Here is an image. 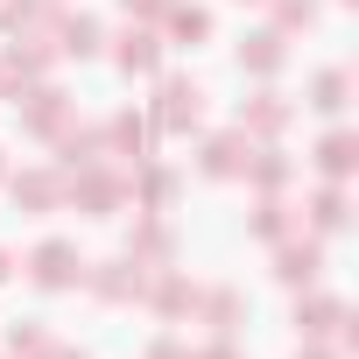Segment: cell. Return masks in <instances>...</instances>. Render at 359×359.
Returning a JSON list of instances; mask_svg holds the SVG:
<instances>
[{"mask_svg": "<svg viewBox=\"0 0 359 359\" xmlns=\"http://www.w3.org/2000/svg\"><path fill=\"white\" fill-rule=\"evenodd\" d=\"M317 169L331 176V184H345V176L359 169V141H352L345 127H338V134H324V141H317Z\"/></svg>", "mask_w": 359, "mask_h": 359, "instance_id": "13", "label": "cell"}, {"mask_svg": "<svg viewBox=\"0 0 359 359\" xmlns=\"http://www.w3.org/2000/svg\"><path fill=\"white\" fill-rule=\"evenodd\" d=\"M43 359H85V352H71V345H50V352H43Z\"/></svg>", "mask_w": 359, "mask_h": 359, "instance_id": "30", "label": "cell"}, {"mask_svg": "<svg viewBox=\"0 0 359 359\" xmlns=\"http://www.w3.org/2000/svg\"><path fill=\"white\" fill-rule=\"evenodd\" d=\"M15 205L22 212H57L64 205V169H22L15 176Z\"/></svg>", "mask_w": 359, "mask_h": 359, "instance_id": "8", "label": "cell"}, {"mask_svg": "<svg viewBox=\"0 0 359 359\" xmlns=\"http://www.w3.org/2000/svg\"><path fill=\"white\" fill-rule=\"evenodd\" d=\"M50 345H57V338H50L43 324H15V331H8V359H43Z\"/></svg>", "mask_w": 359, "mask_h": 359, "instance_id": "23", "label": "cell"}, {"mask_svg": "<svg viewBox=\"0 0 359 359\" xmlns=\"http://www.w3.org/2000/svg\"><path fill=\"white\" fill-rule=\"evenodd\" d=\"M8 268H15V261H8V247H0V282H8Z\"/></svg>", "mask_w": 359, "mask_h": 359, "instance_id": "32", "label": "cell"}, {"mask_svg": "<svg viewBox=\"0 0 359 359\" xmlns=\"http://www.w3.org/2000/svg\"><path fill=\"white\" fill-rule=\"evenodd\" d=\"M29 282H36V289H71V282H85L78 247H71V240H43V247L29 254Z\"/></svg>", "mask_w": 359, "mask_h": 359, "instance_id": "3", "label": "cell"}, {"mask_svg": "<svg viewBox=\"0 0 359 359\" xmlns=\"http://www.w3.org/2000/svg\"><path fill=\"white\" fill-rule=\"evenodd\" d=\"M148 275H155V268H141L134 254H127V261H106V268H85V282H92L106 303H127V296H141V289H148Z\"/></svg>", "mask_w": 359, "mask_h": 359, "instance_id": "5", "label": "cell"}, {"mask_svg": "<svg viewBox=\"0 0 359 359\" xmlns=\"http://www.w3.org/2000/svg\"><path fill=\"white\" fill-rule=\"evenodd\" d=\"M198 310H205V324H212L219 338H233V324H240V310H247V303H240L233 289H219V296H198Z\"/></svg>", "mask_w": 359, "mask_h": 359, "instance_id": "19", "label": "cell"}, {"mask_svg": "<svg viewBox=\"0 0 359 359\" xmlns=\"http://www.w3.org/2000/svg\"><path fill=\"white\" fill-rule=\"evenodd\" d=\"M310 226H317V233H338V226H345V191H338V184L310 198Z\"/></svg>", "mask_w": 359, "mask_h": 359, "instance_id": "22", "label": "cell"}, {"mask_svg": "<svg viewBox=\"0 0 359 359\" xmlns=\"http://www.w3.org/2000/svg\"><path fill=\"white\" fill-rule=\"evenodd\" d=\"M247 155H254V141L233 127V134H212V141H205L198 169H205V176H247Z\"/></svg>", "mask_w": 359, "mask_h": 359, "instance_id": "6", "label": "cell"}, {"mask_svg": "<svg viewBox=\"0 0 359 359\" xmlns=\"http://www.w3.org/2000/svg\"><path fill=\"white\" fill-rule=\"evenodd\" d=\"M240 64L261 71V78H275V71L289 64V36H282V29H254V36L240 43Z\"/></svg>", "mask_w": 359, "mask_h": 359, "instance_id": "10", "label": "cell"}, {"mask_svg": "<svg viewBox=\"0 0 359 359\" xmlns=\"http://www.w3.org/2000/svg\"><path fill=\"white\" fill-rule=\"evenodd\" d=\"M127 15H141V22H155V15H169V0H120Z\"/></svg>", "mask_w": 359, "mask_h": 359, "instance_id": "27", "label": "cell"}, {"mask_svg": "<svg viewBox=\"0 0 359 359\" xmlns=\"http://www.w3.org/2000/svg\"><path fill=\"white\" fill-rule=\"evenodd\" d=\"M289 113H296V106H289L282 92H254V99L240 106V134H282Z\"/></svg>", "mask_w": 359, "mask_h": 359, "instance_id": "11", "label": "cell"}, {"mask_svg": "<svg viewBox=\"0 0 359 359\" xmlns=\"http://www.w3.org/2000/svg\"><path fill=\"white\" fill-rule=\"evenodd\" d=\"M57 22V0H0V29L8 36H43Z\"/></svg>", "mask_w": 359, "mask_h": 359, "instance_id": "12", "label": "cell"}, {"mask_svg": "<svg viewBox=\"0 0 359 359\" xmlns=\"http://www.w3.org/2000/svg\"><path fill=\"white\" fill-rule=\"evenodd\" d=\"M198 120H205V85H198V78H162L155 127H162V134H198Z\"/></svg>", "mask_w": 359, "mask_h": 359, "instance_id": "2", "label": "cell"}, {"mask_svg": "<svg viewBox=\"0 0 359 359\" xmlns=\"http://www.w3.org/2000/svg\"><path fill=\"white\" fill-rule=\"evenodd\" d=\"M303 359H338V352H324V345H317V338H310V352H303Z\"/></svg>", "mask_w": 359, "mask_h": 359, "instance_id": "31", "label": "cell"}, {"mask_svg": "<svg viewBox=\"0 0 359 359\" xmlns=\"http://www.w3.org/2000/svg\"><path fill=\"white\" fill-rule=\"evenodd\" d=\"M345 92H352V85H345V71H324V78L310 85V106H317V113H338V106H345Z\"/></svg>", "mask_w": 359, "mask_h": 359, "instance_id": "25", "label": "cell"}, {"mask_svg": "<svg viewBox=\"0 0 359 359\" xmlns=\"http://www.w3.org/2000/svg\"><path fill=\"white\" fill-rule=\"evenodd\" d=\"M113 64H120L127 78H155V64H162V36H155V29H127L120 50H113Z\"/></svg>", "mask_w": 359, "mask_h": 359, "instance_id": "9", "label": "cell"}, {"mask_svg": "<svg viewBox=\"0 0 359 359\" xmlns=\"http://www.w3.org/2000/svg\"><path fill=\"white\" fill-rule=\"evenodd\" d=\"M64 198H71L78 212H92V219H113V212L127 205V176H113L106 162H92V169H71V176H64Z\"/></svg>", "mask_w": 359, "mask_h": 359, "instance_id": "1", "label": "cell"}, {"mask_svg": "<svg viewBox=\"0 0 359 359\" xmlns=\"http://www.w3.org/2000/svg\"><path fill=\"white\" fill-rule=\"evenodd\" d=\"M22 127H29V134H64V127H71V99L36 78V85L22 92Z\"/></svg>", "mask_w": 359, "mask_h": 359, "instance_id": "4", "label": "cell"}, {"mask_svg": "<svg viewBox=\"0 0 359 359\" xmlns=\"http://www.w3.org/2000/svg\"><path fill=\"white\" fill-rule=\"evenodd\" d=\"M254 233H261V240H289V205H282L275 191H261V205H254Z\"/></svg>", "mask_w": 359, "mask_h": 359, "instance_id": "20", "label": "cell"}, {"mask_svg": "<svg viewBox=\"0 0 359 359\" xmlns=\"http://www.w3.org/2000/svg\"><path fill=\"white\" fill-rule=\"evenodd\" d=\"M282 254H275V275L289 282V289H310L317 282V268H324V247L317 240H275Z\"/></svg>", "mask_w": 359, "mask_h": 359, "instance_id": "7", "label": "cell"}, {"mask_svg": "<svg viewBox=\"0 0 359 359\" xmlns=\"http://www.w3.org/2000/svg\"><path fill=\"white\" fill-rule=\"evenodd\" d=\"M345 324V303H331V296H310V303H296V331L303 338H331Z\"/></svg>", "mask_w": 359, "mask_h": 359, "instance_id": "16", "label": "cell"}, {"mask_svg": "<svg viewBox=\"0 0 359 359\" xmlns=\"http://www.w3.org/2000/svg\"><path fill=\"white\" fill-rule=\"evenodd\" d=\"M162 22H169L176 43H205V36H212V15H205V8H184V0H169V15H162Z\"/></svg>", "mask_w": 359, "mask_h": 359, "instance_id": "18", "label": "cell"}, {"mask_svg": "<svg viewBox=\"0 0 359 359\" xmlns=\"http://www.w3.org/2000/svg\"><path fill=\"white\" fill-rule=\"evenodd\" d=\"M57 141H64V176H71V169H92V162H99L106 127H71V134H57Z\"/></svg>", "mask_w": 359, "mask_h": 359, "instance_id": "17", "label": "cell"}, {"mask_svg": "<svg viewBox=\"0 0 359 359\" xmlns=\"http://www.w3.org/2000/svg\"><path fill=\"white\" fill-rule=\"evenodd\" d=\"M134 198H141V212H169V198H176V176H169V169H148Z\"/></svg>", "mask_w": 359, "mask_h": 359, "instance_id": "24", "label": "cell"}, {"mask_svg": "<svg viewBox=\"0 0 359 359\" xmlns=\"http://www.w3.org/2000/svg\"><path fill=\"white\" fill-rule=\"evenodd\" d=\"M57 57H99V22L92 15H64L57 22Z\"/></svg>", "mask_w": 359, "mask_h": 359, "instance_id": "15", "label": "cell"}, {"mask_svg": "<svg viewBox=\"0 0 359 359\" xmlns=\"http://www.w3.org/2000/svg\"><path fill=\"white\" fill-rule=\"evenodd\" d=\"M148 134H155V127H148L141 113H113V120H106V148H113V155H134V162H141V155H148Z\"/></svg>", "mask_w": 359, "mask_h": 359, "instance_id": "14", "label": "cell"}, {"mask_svg": "<svg viewBox=\"0 0 359 359\" xmlns=\"http://www.w3.org/2000/svg\"><path fill=\"white\" fill-rule=\"evenodd\" d=\"M247 176H254V191H282L289 184V162L275 148H261V155H247Z\"/></svg>", "mask_w": 359, "mask_h": 359, "instance_id": "21", "label": "cell"}, {"mask_svg": "<svg viewBox=\"0 0 359 359\" xmlns=\"http://www.w3.org/2000/svg\"><path fill=\"white\" fill-rule=\"evenodd\" d=\"M0 176H8V162H0Z\"/></svg>", "mask_w": 359, "mask_h": 359, "instance_id": "33", "label": "cell"}, {"mask_svg": "<svg viewBox=\"0 0 359 359\" xmlns=\"http://www.w3.org/2000/svg\"><path fill=\"white\" fill-rule=\"evenodd\" d=\"M275 22L282 29H310L317 22V0H275Z\"/></svg>", "mask_w": 359, "mask_h": 359, "instance_id": "26", "label": "cell"}, {"mask_svg": "<svg viewBox=\"0 0 359 359\" xmlns=\"http://www.w3.org/2000/svg\"><path fill=\"white\" fill-rule=\"evenodd\" d=\"M148 359H191V352H176V345H155V352H148Z\"/></svg>", "mask_w": 359, "mask_h": 359, "instance_id": "29", "label": "cell"}, {"mask_svg": "<svg viewBox=\"0 0 359 359\" xmlns=\"http://www.w3.org/2000/svg\"><path fill=\"white\" fill-rule=\"evenodd\" d=\"M191 359H240L233 345H212V352H191Z\"/></svg>", "mask_w": 359, "mask_h": 359, "instance_id": "28", "label": "cell"}]
</instances>
